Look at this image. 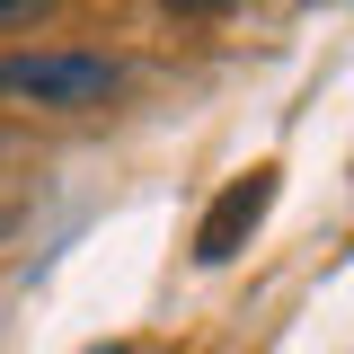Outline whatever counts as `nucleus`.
I'll return each mask as SVG.
<instances>
[{"mask_svg":"<svg viewBox=\"0 0 354 354\" xmlns=\"http://www.w3.org/2000/svg\"><path fill=\"white\" fill-rule=\"evenodd\" d=\"M124 88V71L106 53H9L0 62V97L9 106H53V115H80V106H106Z\"/></svg>","mask_w":354,"mask_h":354,"instance_id":"obj_1","label":"nucleus"},{"mask_svg":"<svg viewBox=\"0 0 354 354\" xmlns=\"http://www.w3.org/2000/svg\"><path fill=\"white\" fill-rule=\"evenodd\" d=\"M274 213V169H248V177H230L213 195V213H204V230H195V257L204 266H230L248 239H257V221Z\"/></svg>","mask_w":354,"mask_h":354,"instance_id":"obj_2","label":"nucleus"}]
</instances>
